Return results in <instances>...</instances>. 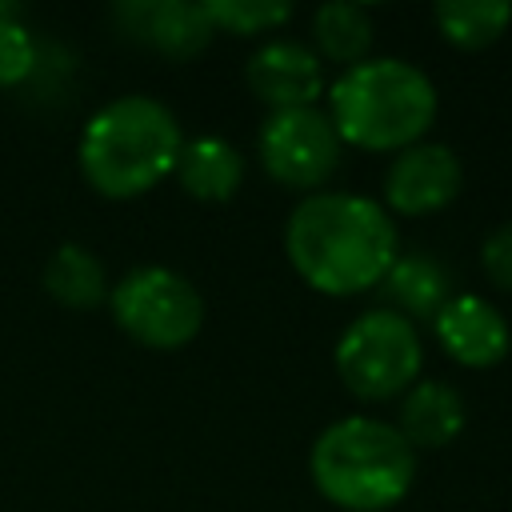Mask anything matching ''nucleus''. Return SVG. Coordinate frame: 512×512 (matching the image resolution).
Here are the masks:
<instances>
[{
  "label": "nucleus",
  "mask_w": 512,
  "mask_h": 512,
  "mask_svg": "<svg viewBox=\"0 0 512 512\" xmlns=\"http://www.w3.org/2000/svg\"><path fill=\"white\" fill-rule=\"evenodd\" d=\"M244 84L272 112L312 108L324 92V60L300 40H268L248 56Z\"/></svg>",
  "instance_id": "obj_10"
},
{
  "label": "nucleus",
  "mask_w": 512,
  "mask_h": 512,
  "mask_svg": "<svg viewBox=\"0 0 512 512\" xmlns=\"http://www.w3.org/2000/svg\"><path fill=\"white\" fill-rule=\"evenodd\" d=\"M108 16L124 40L144 44L168 60H192L216 36L200 0H124L112 4Z\"/></svg>",
  "instance_id": "obj_9"
},
{
  "label": "nucleus",
  "mask_w": 512,
  "mask_h": 512,
  "mask_svg": "<svg viewBox=\"0 0 512 512\" xmlns=\"http://www.w3.org/2000/svg\"><path fill=\"white\" fill-rule=\"evenodd\" d=\"M284 252L320 296H360L400 256V236L384 204L356 192H312L288 212Z\"/></svg>",
  "instance_id": "obj_1"
},
{
  "label": "nucleus",
  "mask_w": 512,
  "mask_h": 512,
  "mask_svg": "<svg viewBox=\"0 0 512 512\" xmlns=\"http://www.w3.org/2000/svg\"><path fill=\"white\" fill-rule=\"evenodd\" d=\"M432 336H436L440 352L464 368H492L512 348V328H508L504 312L488 296H476V292L452 296L436 312Z\"/></svg>",
  "instance_id": "obj_11"
},
{
  "label": "nucleus",
  "mask_w": 512,
  "mask_h": 512,
  "mask_svg": "<svg viewBox=\"0 0 512 512\" xmlns=\"http://www.w3.org/2000/svg\"><path fill=\"white\" fill-rule=\"evenodd\" d=\"M332 364L340 384L356 400L384 404V400H400L420 380L424 344L412 320L388 308H372V312H360L340 332L332 348Z\"/></svg>",
  "instance_id": "obj_5"
},
{
  "label": "nucleus",
  "mask_w": 512,
  "mask_h": 512,
  "mask_svg": "<svg viewBox=\"0 0 512 512\" xmlns=\"http://www.w3.org/2000/svg\"><path fill=\"white\" fill-rule=\"evenodd\" d=\"M480 268L488 276V284H496L500 292H512V220H504L500 228H492L480 244Z\"/></svg>",
  "instance_id": "obj_20"
},
{
  "label": "nucleus",
  "mask_w": 512,
  "mask_h": 512,
  "mask_svg": "<svg viewBox=\"0 0 512 512\" xmlns=\"http://www.w3.org/2000/svg\"><path fill=\"white\" fill-rule=\"evenodd\" d=\"M108 308L116 328L148 352H176L204 328L200 288L164 264H140L124 272L108 292Z\"/></svg>",
  "instance_id": "obj_6"
},
{
  "label": "nucleus",
  "mask_w": 512,
  "mask_h": 512,
  "mask_svg": "<svg viewBox=\"0 0 512 512\" xmlns=\"http://www.w3.org/2000/svg\"><path fill=\"white\" fill-rule=\"evenodd\" d=\"M308 472L328 504L344 512H384L408 496L416 480V448L388 420L344 416L316 436Z\"/></svg>",
  "instance_id": "obj_4"
},
{
  "label": "nucleus",
  "mask_w": 512,
  "mask_h": 512,
  "mask_svg": "<svg viewBox=\"0 0 512 512\" xmlns=\"http://www.w3.org/2000/svg\"><path fill=\"white\" fill-rule=\"evenodd\" d=\"M184 132L168 104L156 96H116L100 104L80 128V176L104 200H136L172 176Z\"/></svg>",
  "instance_id": "obj_2"
},
{
  "label": "nucleus",
  "mask_w": 512,
  "mask_h": 512,
  "mask_svg": "<svg viewBox=\"0 0 512 512\" xmlns=\"http://www.w3.org/2000/svg\"><path fill=\"white\" fill-rule=\"evenodd\" d=\"M432 24L452 48L480 52L508 32L512 4L508 0H440L432 8Z\"/></svg>",
  "instance_id": "obj_17"
},
{
  "label": "nucleus",
  "mask_w": 512,
  "mask_h": 512,
  "mask_svg": "<svg viewBox=\"0 0 512 512\" xmlns=\"http://www.w3.org/2000/svg\"><path fill=\"white\" fill-rule=\"evenodd\" d=\"M260 164L264 172L296 192H324L344 160V140L336 136L328 112L312 108H284L268 112L260 124Z\"/></svg>",
  "instance_id": "obj_7"
},
{
  "label": "nucleus",
  "mask_w": 512,
  "mask_h": 512,
  "mask_svg": "<svg viewBox=\"0 0 512 512\" xmlns=\"http://www.w3.org/2000/svg\"><path fill=\"white\" fill-rule=\"evenodd\" d=\"M376 288H380L388 312H396V316H404L412 324L416 320L432 324L436 312L452 300L448 268L428 252H400Z\"/></svg>",
  "instance_id": "obj_13"
},
{
  "label": "nucleus",
  "mask_w": 512,
  "mask_h": 512,
  "mask_svg": "<svg viewBox=\"0 0 512 512\" xmlns=\"http://www.w3.org/2000/svg\"><path fill=\"white\" fill-rule=\"evenodd\" d=\"M440 108L424 68L396 56H368L328 84V120L336 136L364 152H404L424 140Z\"/></svg>",
  "instance_id": "obj_3"
},
{
  "label": "nucleus",
  "mask_w": 512,
  "mask_h": 512,
  "mask_svg": "<svg viewBox=\"0 0 512 512\" xmlns=\"http://www.w3.org/2000/svg\"><path fill=\"white\" fill-rule=\"evenodd\" d=\"M176 184L204 204H224L236 196L240 180H244V156L232 140L224 136H196L180 144L176 168H172Z\"/></svg>",
  "instance_id": "obj_14"
},
{
  "label": "nucleus",
  "mask_w": 512,
  "mask_h": 512,
  "mask_svg": "<svg viewBox=\"0 0 512 512\" xmlns=\"http://www.w3.org/2000/svg\"><path fill=\"white\" fill-rule=\"evenodd\" d=\"M372 48V12L352 0H328L312 12V52L332 64H360Z\"/></svg>",
  "instance_id": "obj_16"
},
{
  "label": "nucleus",
  "mask_w": 512,
  "mask_h": 512,
  "mask_svg": "<svg viewBox=\"0 0 512 512\" xmlns=\"http://www.w3.org/2000/svg\"><path fill=\"white\" fill-rule=\"evenodd\" d=\"M212 28L228 36H264L284 28L296 8L288 0H200Z\"/></svg>",
  "instance_id": "obj_18"
},
{
  "label": "nucleus",
  "mask_w": 512,
  "mask_h": 512,
  "mask_svg": "<svg viewBox=\"0 0 512 512\" xmlns=\"http://www.w3.org/2000/svg\"><path fill=\"white\" fill-rule=\"evenodd\" d=\"M468 408L464 396L448 384V380H416L404 396H400V416L396 428L400 436L420 452H436L448 448L460 432H464Z\"/></svg>",
  "instance_id": "obj_12"
},
{
  "label": "nucleus",
  "mask_w": 512,
  "mask_h": 512,
  "mask_svg": "<svg viewBox=\"0 0 512 512\" xmlns=\"http://www.w3.org/2000/svg\"><path fill=\"white\" fill-rule=\"evenodd\" d=\"M40 284H44V292H48L56 304H64V308H96V304H104L108 292H112L100 256H96L92 248L76 244V240L60 244V248L48 256V264H44V272H40Z\"/></svg>",
  "instance_id": "obj_15"
},
{
  "label": "nucleus",
  "mask_w": 512,
  "mask_h": 512,
  "mask_svg": "<svg viewBox=\"0 0 512 512\" xmlns=\"http://www.w3.org/2000/svg\"><path fill=\"white\" fill-rule=\"evenodd\" d=\"M40 64V48L20 20V4L0 0V88L24 84Z\"/></svg>",
  "instance_id": "obj_19"
},
{
  "label": "nucleus",
  "mask_w": 512,
  "mask_h": 512,
  "mask_svg": "<svg viewBox=\"0 0 512 512\" xmlns=\"http://www.w3.org/2000/svg\"><path fill=\"white\" fill-rule=\"evenodd\" d=\"M464 188L460 156L440 140H420L392 156L384 172V212L392 216H428L448 208Z\"/></svg>",
  "instance_id": "obj_8"
}]
</instances>
